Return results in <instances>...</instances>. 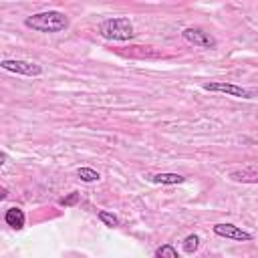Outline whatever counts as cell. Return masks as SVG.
I'll return each mask as SVG.
<instances>
[{
  "mask_svg": "<svg viewBox=\"0 0 258 258\" xmlns=\"http://www.w3.org/2000/svg\"><path fill=\"white\" fill-rule=\"evenodd\" d=\"M153 258H179V256H177V250L173 248V244H161L155 250Z\"/></svg>",
  "mask_w": 258,
  "mask_h": 258,
  "instance_id": "cell-12",
  "label": "cell"
},
{
  "mask_svg": "<svg viewBox=\"0 0 258 258\" xmlns=\"http://www.w3.org/2000/svg\"><path fill=\"white\" fill-rule=\"evenodd\" d=\"M77 175H79V179L85 181V183H93V181H99V179H101L99 171H95L93 167H79V169H77Z\"/></svg>",
  "mask_w": 258,
  "mask_h": 258,
  "instance_id": "cell-10",
  "label": "cell"
},
{
  "mask_svg": "<svg viewBox=\"0 0 258 258\" xmlns=\"http://www.w3.org/2000/svg\"><path fill=\"white\" fill-rule=\"evenodd\" d=\"M202 89L210 93H224L228 97H238V99H258L256 89H246L242 85L226 83V81H210V83H204Z\"/></svg>",
  "mask_w": 258,
  "mask_h": 258,
  "instance_id": "cell-3",
  "label": "cell"
},
{
  "mask_svg": "<svg viewBox=\"0 0 258 258\" xmlns=\"http://www.w3.org/2000/svg\"><path fill=\"white\" fill-rule=\"evenodd\" d=\"M6 196H8V191H6V187H2L0 189V200H6Z\"/></svg>",
  "mask_w": 258,
  "mask_h": 258,
  "instance_id": "cell-16",
  "label": "cell"
},
{
  "mask_svg": "<svg viewBox=\"0 0 258 258\" xmlns=\"http://www.w3.org/2000/svg\"><path fill=\"white\" fill-rule=\"evenodd\" d=\"M79 200H81V194L79 191H71L69 196H64V198H60L58 200V206H75V204H79Z\"/></svg>",
  "mask_w": 258,
  "mask_h": 258,
  "instance_id": "cell-14",
  "label": "cell"
},
{
  "mask_svg": "<svg viewBox=\"0 0 258 258\" xmlns=\"http://www.w3.org/2000/svg\"><path fill=\"white\" fill-rule=\"evenodd\" d=\"M97 216H99V220H101L105 226H109V228H117V226H119V218H117L115 214L107 212V210H101Z\"/></svg>",
  "mask_w": 258,
  "mask_h": 258,
  "instance_id": "cell-13",
  "label": "cell"
},
{
  "mask_svg": "<svg viewBox=\"0 0 258 258\" xmlns=\"http://www.w3.org/2000/svg\"><path fill=\"white\" fill-rule=\"evenodd\" d=\"M0 67L4 71L16 73V75H24V77H40L42 75V67L38 62L32 60H20V58H4L0 60Z\"/></svg>",
  "mask_w": 258,
  "mask_h": 258,
  "instance_id": "cell-4",
  "label": "cell"
},
{
  "mask_svg": "<svg viewBox=\"0 0 258 258\" xmlns=\"http://www.w3.org/2000/svg\"><path fill=\"white\" fill-rule=\"evenodd\" d=\"M71 24L69 16L60 10H44V12H36L24 18V26L34 30V32H42V34H52V32H62L67 30Z\"/></svg>",
  "mask_w": 258,
  "mask_h": 258,
  "instance_id": "cell-1",
  "label": "cell"
},
{
  "mask_svg": "<svg viewBox=\"0 0 258 258\" xmlns=\"http://www.w3.org/2000/svg\"><path fill=\"white\" fill-rule=\"evenodd\" d=\"M4 163H6V151L0 153V165H4Z\"/></svg>",
  "mask_w": 258,
  "mask_h": 258,
  "instance_id": "cell-15",
  "label": "cell"
},
{
  "mask_svg": "<svg viewBox=\"0 0 258 258\" xmlns=\"http://www.w3.org/2000/svg\"><path fill=\"white\" fill-rule=\"evenodd\" d=\"M212 232L220 238H226V240H234V242H252V234L242 230L240 226L236 224H230V222H222V224H216L212 226Z\"/></svg>",
  "mask_w": 258,
  "mask_h": 258,
  "instance_id": "cell-6",
  "label": "cell"
},
{
  "mask_svg": "<svg viewBox=\"0 0 258 258\" xmlns=\"http://www.w3.org/2000/svg\"><path fill=\"white\" fill-rule=\"evenodd\" d=\"M149 181L161 183V185H179L185 181V177L179 173H155V175H149Z\"/></svg>",
  "mask_w": 258,
  "mask_h": 258,
  "instance_id": "cell-9",
  "label": "cell"
},
{
  "mask_svg": "<svg viewBox=\"0 0 258 258\" xmlns=\"http://www.w3.org/2000/svg\"><path fill=\"white\" fill-rule=\"evenodd\" d=\"M181 36H183L187 42H191V44H196V46H200V48L212 50V48L218 46V40H216L210 32H206L204 28H200V26H187V28H183V30H181Z\"/></svg>",
  "mask_w": 258,
  "mask_h": 258,
  "instance_id": "cell-5",
  "label": "cell"
},
{
  "mask_svg": "<svg viewBox=\"0 0 258 258\" xmlns=\"http://www.w3.org/2000/svg\"><path fill=\"white\" fill-rule=\"evenodd\" d=\"M181 248H183L185 254H194V252L200 248V236H198V234H189V236H185L183 242H181Z\"/></svg>",
  "mask_w": 258,
  "mask_h": 258,
  "instance_id": "cell-11",
  "label": "cell"
},
{
  "mask_svg": "<svg viewBox=\"0 0 258 258\" xmlns=\"http://www.w3.org/2000/svg\"><path fill=\"white\" fill-rule=\"evenodd\" d=\"M228 177L236 183H258V167H242L228 173Z\"/></svg>",
  "mask_w": 258,
  "mask_h": 258,
  "instance_id": "cell-7",
  "label": "cell"
},
{
  "mask_svg": "<svg viewBox=\"0 0 258 258\" xmlns=\"http://www.w3.org/2000/svg\"><path fill=\"white\" fill-rule=\"evenodd\" d=\"M99 34L105 40H115V42H125L135 36V28L127 16H115V18H105L99 24Z\"/></svg>",
  "mask_w": 258,
  "mask_h": 258,
  "instance_id": "cell-2",
  "label": "cell"
},
{
  "mask_svg": "<svg viewBox=\"0 0 258 258\" xmlns=\"http://www.w3.org/2000/svg\"><path fill=\"white\" fill-rule=\"evenodd\" d=\"M4 222H6V226H10L12 230H22V228H24V222H26V216H24V212H22L20 208L12 206V208H8V210L4 212Z\"/></svg>",
  "mask_w": 258,
  "mask_h": 258,
  "instance_id": "cell-8",
  "label": "cell"
}]
</instances>
